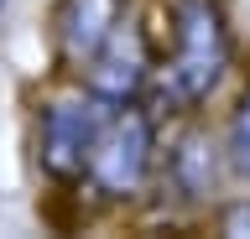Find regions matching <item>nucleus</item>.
Instances as JSON below:
<instances>
[{"label": "nucleus", "instance_id": "7ed1b4c3", "mask_svg": "<svg viewBox=\"0 0 250 239\" xmlns=\"http://www.w3.org/2000/svg\"><path fill=\"white\" fill-rule=\"evenodd\" d=\"M109 114V99L89 94L78 83V94L47 99L42 114H37V161L52 182H83V166H89L94 135Z\"/></svg>", "mask_w": 250, "mask_h": 239}, {"label": "nucleus", "instance_id": "6e6552de", "mask_svg": "<svg viewBox=\"0 0 250 239\" xmlns=\"http://www.w3.org/2000/svg\"><path fill=\"white\" fill-rule=\"evenodd\" d=\"M219 229L224 234H250V203H229L219 213Z\"/></svg>", "mask_w": 250, "mask_h": 239}, {"label": "nucleus", "instance_id": "1a4fd4ad", "mask_svg": "<svg viewBox=\"0 0 250 239\" xmlns=\"http://www.w3.org/2000/svg\"><path fill=\"white\" fill-rule=\"evenodd\" d=\"M5 5H11V0H0V11H5Z\"/></svg>", "mask_w": 250, "mask_h": 239}, {"label": "nucleus", "instance_id": "423d86ee", "mask_svg": "<svg viewBox=\"0 0 250 239\" xmlns=\"http://www.w3.org/2000/svg\"><path fill=\"white\" fill-rule=\"evenodd\" d=\"M162 177H167L172 192L188 198V203L208 198V192L219 187V146L208 141V130H188L183 141L167 151V172Z\"/></svg>", "mask_w": 250, "mask_h": 239}, {"label": "nucleus", "instance_id": "f03ea898", "mask_svg": "<svg viewBox=\"0 0 250 239\" xmlns=\"http://www.w3.org/2000/svg\"><path fill=\"white\" fill-rule=\"evenodd\" d=\"M151 177H156V114L141 99L109 104L104 125L94 135L83 182L104 203H130V198H141L151 187Z\"/></svg>", "mask_w": 250, "mask_h": 239}, {"label": "nucleus", "instance_id": "f257e3e1", "mask_svg": "<svg viewBox=\"0 0 250 239\" xmlns=\"http://www.w3.org/2000/svg\"><path fill=\"white\" fill-rule=\"evenodd\" d=\"M234 63L229 16L219 0H172V52L156 57L151 73V114H193L214 99Z\"/></svg>", "mask_w": 250, "mask_h": 239}, {"label": "nucleus", "instance_id": "39448f33", "mask_svg": "<svg viewBox=\"0 0 250 239\" xmlns=\"http://www.w3.org/2000/svg\"><path fill=\"white\" fill-rule=\"evenodd\" d=\"M125 5L130 0H58L52 5V52L68 73H78L99 52V42L125 21Z\"/></svg>", "mask_w": 250, "mask_h": 239}, {"label": "nucleus", "instance_id": "20e7f679", "mask_svg": "<svg viewBox=\"0 0 250 239\" xmlns=\"http://www.w3.org/2000/svg\"><path fill=\"white\" fill-rule=\"evenodd\" d=\"M151 73H156L151 42H146V32H141L136 21L125 16L120 26L99 42V52L78 68V83H83L89 94L109 99V104H125V99H141L151 89Z\"/></svg>", "mask_w": 250, "mask_h": 239}, {"label": "nucleus", "instance_id": "0eeeda50", "mask_svg": "<svg viewBox=\"0 0 250 239\" xmlns=\"http://www.w3.org/2000/svg\"><path fill=\"white\" fill-rule=\"evenodd\" d=\"M224 156H229V166L250 182V89L240 94V104H234V114H229V130H224Z\"/></svg>", "mask_w": 250, "mask_h": 239}]
</instances>
